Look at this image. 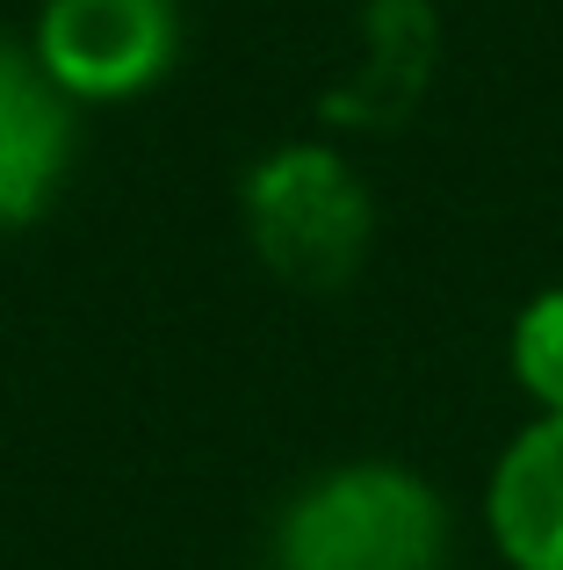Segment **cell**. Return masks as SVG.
Here are the masks:
<instances>
[{
    "instance_id": "obj_1",
    "label": "cell",
    "mask_w": 563,
    "mask_h": 570,
    "mask_svg": "<svg viewBox=\"0 0 563 570\" xmlns=\"http://www.w3.org/2000/svg\"><path fill=\"white\" fill-rule=\"evenodd\" d=\"M448 505L405 462H339L275 520V570H441Z\"/></svg>"
},
{
    "instance_id": "obj_2",
    "label": "cell",
    "mask_w": 563,
    "mask_h": 570,
    "mask_svg": "<svg viewBox=\"0 0 563 570\" xmlns=\"http://www.w3.org/2000/svg\"><path fill=\"white\" fill-rule=\"evenodd\" d=\"M246 238L260 267L296 289H339L362 275L368 238H376V195L354 174L339 145H275L239 188Z\"/></svg>"
},
{
    "instance_id": "obj_3",
    "label": "cell",
    "mask_w": 563,
    "mask_h": 570,
    "mask_svg": "<svg viewBox=\"0 0 563 570\" xmlns=\"http://www.w3.org/2000/svg\"><path fill=\"white\" fill-rule=\"evenodd\" d=\"M22 43L72 109H116L174 72L181 0H37Z\"/></svg>"
},
{
    "instance_id": "obj_4",
    "label": "cell",
    "mask_w": 563,
    "mask_h": 570,
    "mask_svg": "<svg viewBox=\"0 0 563 570\" xmlns=\"http://www.w3.org/2000/svg\"><path fill=\"white\" fill-rule=\"evenodd\" d=\"M72 167V101L22 37H0V232L43 217Z\"/></svg>"
},
{
    "instance_id": "obj_5",
    "label": "cell",
    "mask_w": 563,
    "mask_h": 570,
    "mask_svg": "<svg viewBox=\"0 0 563 570\" xmlns=\"http://www.w3.org/2000/svg\"><path fill=\"white\" fill-rule=\"evenodd\" d=\"M484 528L513 570H563V412H535L484 476Z\"/></svg>"
},
{
    "instance_id": "obj_6",
    "label": "cell",
    "mask_w": 563,
    "mask_h": 570,
    "mask_svg": "<svg viewBox=\"0 0 563 570\" xmlns=\"http://www.w3.org/2000/svg\"><path fill=\"white\" fill-rule=\"evenodd\" d=\"M441 51L434 0H368L362 8V66L347 87H333L325 116L354 130H383L426 95V72Z\"/></svg>"
},
{
    "instance_id": "obj_7",
    "label": "cell",
    "mask_w": 563,
    "mask_h": 570,
    "mask_svg": "<svg viewBox=\"0 0 563 570\" xmlns=\"http://www.w3.org/2000/svg\"><path fill=\"white\" fill-rule=\"evenodd\" d=\"M506 354H513V383L535 397V412H563V282L527 296Z\"/></svg>"
}]
</instances>
